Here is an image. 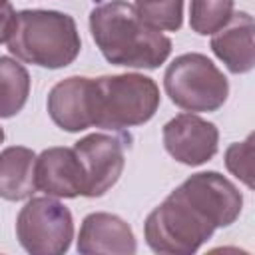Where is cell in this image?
I'll use <instances>...</instances> for the list:
<instances>
[{"label": "cell", "instance_id": "obj_13", "mask_svg": "<svg viewBox=\"0 0 255 255\" xmlns=\"http://www.w3.org/2000/svg\"><path fill=\"white\" fill-rule=\"evenodd\" d=\"M36 153L24 145H10L0 155V195L8 201L30 199L36 187Z\"/></svg>", "mask_w": 255, "mask_h": 255}, {"label": "cell", "instance_id": "obj_11", "mask_svg": "<svg viewBox=\"0 0 255 255\" xmlns=\"http://www.w3.org/2000/svg\"><path fill=\"white\" fill-rule=\"evenodd\" d=\"M92 78L70 76L58 82L48 94V114L52 122L70 133L84 131L92 128V108H90Z\"/></svg>", "mask_w": 255, "mask_h": 255}, {"label": "cell", "instance_id": "obj_1", "mask_svg": "<svg viewBox=\"0 0 255 255\" xmlns=\"http://www.w3.org/2000/svg\"><path fill=\"white\" fill-rule=\"evenodd\" d=\"M241 207L243 195L225 175L193 173L145 217V243L155 253L191 255L215 229L235 223Z\"/></svg>", "mask_w": 255, "mask_h": 255}, {"label": "cell", "instance_id": "obj_15", "mask_svg": "<svg viewBox=\"0 0 255 255\" xmlns=\"http://www.w3.org/2000/svg\"><path fill=\"white\" fill-rule=\"evenodd\" d=\"M233 16V0H191L189 26L199 36L219 32Z\"/></svg>", "mask_w": 255, "mask_h": 255}, {"label": "cell", "instance_id": "obj_14", "mask_svg": "<svg viewBox=\"0 0 255 255\" xmlns=\"http://www.w3.org/2000/svg\"><path fill=\"white\" fill-rule=\"evenodd\" d=\"M0 78H2V106L0 116L12 118L16 116L24 104L28 102L30 94V76L22 64L12 60L10 56L0 58Z\"/></svg>", "mask_w": 255, "mask_h": 255}, {"label": "cell", "instance_id": "obj_8", "mask_svg": "<svg viewBox=\"0 0 255 255\" xmlns=\"http://www.w3.org/2000/svg\"><path fill=\"white\" fill-rule=\"evenodd\" d=\"M165 151L183 165L207 163L219 147V129L195 114H177L163 126Z\"/></svg>", "mask_w": 255, "mask_h": 255}, {"label": "cell", "instance_id": "obj_16", "mask_svg": "<svg viewBox=\"0 0 255 255\" xmlns=\"http://www.w3.org/2000/svg\"><path fill=\"white\" fill-rule=\"evenodd\" d=\"M133 6L141 20L155 30L177 32L183 24V0H135Z\"/></svg>", "mask_w": 255, "mask_h": 255}, {"label": "cell", "instance_id": "obj_9", "mask_svg": "<svg viewBox=\"0 0 255 255\" xmlns=\"http://www.w3.org/2000/svg\"><path fill=\"white\" fill-rule=\"evenodd\" d=\"M36 187L52 197L84 195L86 175L74 147H48L36 157Z\"/></svg>", "mask_w": 255, "mask_h": 255}, {"label": "cell", "instance_id": "obj_6", "mask_svg": "<svg viewBox=\"0 0 255 255\" xmlns=\"http://www.w3.org/2000/svg\"><path fill=\"white\" fill-rule=\"evenodd\" d=\"M16 239L32 255L66 253L74 239L72 211L52 195L30 197L16 217Z\"/></svg>", "mask_w": 255, "mask_h": 255}, {"label": "cell", "instance_id": "obj_2", "mask_svg": "<svg viewBox=\"0 0 255 255\" xmlns=\"http://www.w3.org/2000/svg\"><path fill=\"white\" fill-rule=\"evenodd\" d=\"M90 32L102 56L124 68H159L171 54V40L141 20L126 0L98 4L90 12Z\"/></svg>", "mask_w": 255, "mask_h": 255}, {"label": "cell", "instance_id": "obj_17", "mask_svg": "<svg viewBox=\"0 0 255 255\" xmlns=\"http://www.w3.org/2000/svg\"><path fill=\"white\" fill-rule=\"evenodd\" d=\"M223 159L227 171L255 191V131H251L243 141L231 143L225 149Z\"/></svg>", "mask_w": 255, "mask_h": 255}, {"label": "cell", "instance_id": "obj_4", "mask_svg": "<svg viewBox=\"0 0 255 255\" xmlns=\"http://www.w3.org/2000/svg\"><path fill=\"white\" fill-rule=\"evenodd\" d=\"M159 102V88L149 76L128 72L92 78L90 108L96 128L120 131L141 126L155 116Z\"/></svg>", "mask_w": 255, "mask_h": 255}, {"label": "cell", "instance_id": "obj_7", "mask_svg": "<svg viewBox=\"0 0 255 255\" xmlns=\"http://www.w3.org/2000/svg\"><path fill=\"white\" fill-rule=\"evenodd\" d=\"M86 175L84 197H102L120 179L126 155L120 137L110 133H90L74 143Z\"/></svg>", "mask_w": 255, "mask_h": 255}, {"label": "cell", "instance_id": "obj_10", "mask_svg": "<svg viewBox=\"0 0 255 255\" xmlns=\"http://www.w3.org/2000/svg\"><path fill=\"white\" fill-rule=\"evenodd\" d=\"M76 249L82 255H133L137 243L131 227L120 215L96 211L84 217Z\"/></svg>", "mask_w": 255, "mask_h": 255}, {"label": "cell", "instance_id": "obj_12", "mask_svg": "<svg viewBox=\"0 0 255 255\" xmlns=\"http://www.w3.org/2000/svg\"><path fill=\"white\" fill-rule=\"evenodd\" d=\"M213 54L231 74H247L255 68V18L247 12H233L231 20L213 34Z\"/></svg>", "mask_w": 255, "mask_h": 255}, {"label": "cell", "instance_id": "obj_3", "mask_svg": "<svg viewBox=\"0 0 255 255\" xmlns=\"http://www.w3.org/2000/svg\"><path fill=\"white\" fill-rule=\"evenodd\" d=\"M2 44L14 58L48 70L70 66L82 50L80 32L70 14L40 8L10 12L8 2Z\"/></svg>", "mask_w": 255, "mask_h": 255}, {"label": "cell", "instance_id": "obj_5", "mask_svg": "<svg viewBox=\"0 0 255 255\" xmlns=\"http://www.w3.org/2000/svg\"><path fill=\"white\" fill-rule=\"evenodd\" d=\"M163 88L169 100L185 112H215L229 96V82L223 72L203 54L177 56L163 74Z\"/></svg>", "mask_w": 255, "mask_h": 255}]
</instances>
